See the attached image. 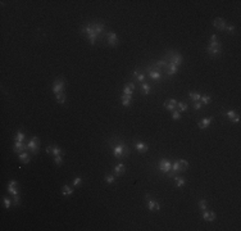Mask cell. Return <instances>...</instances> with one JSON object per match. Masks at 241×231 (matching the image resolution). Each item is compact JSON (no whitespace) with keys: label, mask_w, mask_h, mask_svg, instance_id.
Listing matches in <instances>:
<instances>
[{"label":"cell","mask_w":241,"mask_h":231,"mask_svg":"<svg viewBox=\"0 0 241 231\" xmlns=\"http://www.w3.org/2000/svg\"><path fill=\"white\" fill-rule=\"evenodd\" d=\"M113 154H114V157H115V158H118V159L127 158V157L130 155V149H128V146H126L124 143H119V144H117V145L114 146V149H113Z\"/></svg>","instance_id":"1"},{"label":"cell","mask_w":241,"mask_h":231,"mask_svg":"<svg viewBox=\"0 0 241 231\" xmlns=\"http://www.w3.org/2000/svg\"><path fill=\"white\" fill-rule=\"evenodd\" d=\"M81 32H82V33H86L87 37H89V41H90V44H91V45H94L95 41H96V38L99 37V36H97L96 33H95V31H94V28H92V26H91V25L83 26V27H82V30H81Z\"/></svg>","instance_id":"2"},{"label":"cell","mask_w":241,"mask_h":231,"mask_svg":"<svg viewBox=\"0 0 241 231\" xmlns=\"http://www.w3.org/2000/svg\"><path fill=\"white\" fill-rule=\"evenodd\" d=\"M38 145H40L38 139L36 137V136H32L31 140L27 143V149L33 154V155H36V154L38 153V150H40V146H38Z\"/></svg>","instance_id":"3"},{"label":"cell","mask_w":241,"mask_h":231,"mask_svg":"<svg viewBox=\"0 0 241 231\" xmlns=\"http://www.w3.org/2000/svg\"><path fill=\"white\" fill-rule=\"evenodd\" d=\"M159 169L164 173H168L172 169V163L168 159H162V161H159Z\"/></svg>","instance_id":"4"},{"label":"cell","mask_w":241,"mask_h":231,"mask_svg":"<svg viewBox=\"0 0 241 231\" xmlns=\"http://www.w3.org/2000/svg\"><path fill=\"white\" fill-rule=\"evenodd\" d=\"M207 51L210 56H218L220 53H222V46H220V44L219 45H215V46L209 45L207 48Z\"/></svg>","instance_id":"5"},{"label":"cell","mask_w":241,"mask_h":231,"mask_svg":"<svg viewBox=\"0 0 241 231\" xmlns=\"http://www.w3.org/2000/svg\"><path fill=\"white\" fill-rule=\"evenodd\" d=\"M46 153L53 154L54 157H58V155H62V154H63V150H62L59 146L51 145V146H48V148H46Z\"/></svg>","instance_id":"6"},{"label":"cell","mask_w":241,"mask_h":231,"mask_svg":"<svg viewBox=\"0 0 241 231\" xmlns=\"http://www.w3.org/2000/svg\"><path fill=\"white\" fill-rule=\"evenodd\" d=\"M63 89H64V81H63V80H56V81H54L53 91L55 92V94H58V92H63Z\"/></svg>","instance_id":"7"},{"label":"cell","mask_w":241,"mask_h":231,"mask_svg":"<svg viewBox=\"0 0 241 231\" xmlns=\"http://www.w3.org/2000/svg\"><path fill=\"white\" fill-rule=\"evenodd\" d=\"M182 62H183V58H182L178 53H173V55L171 56V59H169L168 63H172V64H174V66L178 67L179 64H182Z\"/></svg>","instance_id":"8"},{"label":"cell","mask_w":241,"mask_h":231,"mask_svg":"<svg viewBox=\"0 0 241 231\" xmlns=\"http://www.w3.org/2000/svg\"><path fill=\"white\" fill-rule=\"evenodd\" d=\"M213 26H214L217 30L223 31V30H224V27H226V22H224L223 18H215V19L213 21Z\"/></svg>","instance_id":"9"},{"label":"cell","mask_w":241,"mask_h":231,"mask_svg":"<svg viewBox=\"0 0 241 231\" xmlns=\"http://www.w3.org/2000/svg\"><path fill=\"white\" fill-rule=\"evenodd\" d=\"M212 121H213V117L203 118V119H200L199 122H197V126H199V128H201V130H204V128H207L208 126H210V123H212Z\"/></svg>","instance_id":"10"},{"label":"cell","mask_w":241,"mask_h":231,"mask_svg":"<svg viewBox=\"0 0 241 231\" xmlns=\"http://www.w3.org/2000/svg\"><path fill=\"white\" fill-rule=\"evenodd\" d=\"M148 198V196H146ZM148 207H149V209L151 210V212H156V210H159L160 209V204H159L158 202H155V200H150L148 198Z\"/></svg>","instance_id":"11"},{"label":"cell","mask_w":241,"mask_h":231,"mask_svg":"<svg viewBox=\"0 0 241 231\" xmlns=\"http://www.w3.org/2000/svg\"><path fill=\"white\" fill-rule=\"evenodd\" d=\"M26 150H27V144H23L22 141H15V145H14L15 153H23Z\"/></svg>","instance_id":"12"},{"label":"cell","mask_w":241,"mask_h":231,"mask_svg":"<svg viewBox=\"0 0 241 231\" xmlns=\"http://www.w3.org/2000/svg\"><path fill=\"white\" fill-rule=\"evenodd\" d=\"M177 107V102L174 99H168V100H166L164 102V108L166 109H168V110H174V108Z\"/></svg>","instance_id":"13"},{"label":"cell","mask_w":241,"mask_h":231,"mask_svg":"<svg viewBox=\"0 0 241 231\" xmlns=\"http://www.w3.org/2000/svg\"><path fill=\"white\" fill-rule=\"evenodd\" d=\"M108 41H109V45L110 46H115L118 44V37L115 35V32H109L108 33Z\"/></svg>","instance_id":"14"},{"label":"cell","mask_w":241,"mask_h":231,"mask_svg":"<svg viewBox=\"0 0 241 231\" xmlns=\"http://www.w3.org/2000/svg\"><path fill=\"white\" fill-rule=\"evenodd\" d=\"M148 72H149V76H150V78H153V80H160L162 78V73L159 71H156V69H150V68H148Z\"/></svg>","instance_id":"15"},{"label":"cell","mask_w":241,"mask_h":231,"mask_svg":"<svg viewBox=\"0 0 241 231\" xmlns=\"http://www.w3.org/2000/svg\"><path fill=\"white\" fill-rule=\"evenodd\" d=\"M135 148L137 151H140V153H146L148 151V145H146L145 143H141V141H137V143L135 144Z\"/></svg>","instance_id":"16"},{"label":"cell","mask_w":241,"mask_h":231,"mask_svg":"<svg viewBox=\"0 0 241 231\" xmlns=\"http://www.w3.org/2000/svg\"><path fill=\"white\" fill-rule=\"evenodd\" d=\"M166 69H167V74H168V76H173L177 72V66H174V64H172V63H167Z\"/></svg>","instance_id":"17"},{"label":"cell","mask_w":241,"mask_h":231,"mask_svg":"<svg viewBox=\"0 0 241 231\" xmlns=\"http://www.w3.org/2000/svg\"><path fill=\"white\" fill-rule=\"evenodd\" d=\"M91 26H92V28H94L95 33H96L97 36H99L100 33L104 32V25H103V23H92Z\"/></svg>","instance_id":"18"},{"label":"cell","mask_w":241,"mask_h":231,"mask_svg":"<svg viewBox=\"0 0 241 231\" xmlns=\"http://www.w3.org/2000/svg\"><path fill=\"white\" fill-rule=\"evenodd\" d=\"M124 171H126V168L122 163L117 164V166L114 167V176H122V175L124 173Z\"/></svg>","instance_id":"19"},{"label":"cell","mask_w":241,"mask_h":231,"mask_svg":"<svg viewBox=\"0 0 241 231\" xmlns=\"http://www.w3.org/2000/svg\"><path fill=\"white\" fill-rule=\"evenodd\" d=\"M203 218H204L205 221H208V222H212V221L215 220V213L214 212H207V209H205V212L203 213Z\"/></svg>","instance_id":"20"},{"label":"cell","mask_w":241,"mask_h":231,"mask_svg":"<svg viewBox=\"0 0 241 231\" xmlns=\"http://www.w3.org/2000/svg\"><path fill=\"white\" fill-rule=\"evenodd\" d=\"M62 194L64 196H69V195L73 194V187H69V185H63L62 187Z\"/></svg>","instance_id":"21"},{"label":"cell","mask_w":241,"mask_h":231,"mask_svg":"<svg viewBox=\"0 0 241 231\" xmlns=\"http://www.w3.org/2000/svg\"><path fill=\"white\" fill-rule=\"evenodd\" d=\"M121 99H122V105H124V107H128V105L131 104V102H132V96L131 95H121Z\"/></svg>","instance_id":"22"},{"label":"cell","mask_w":241,"mask_h":231,"mask_svg":"<svg viewBox=\"0 0 241 231\" xmlns=\"http://www.w3.org/2000/svg\"><path fill=\"white\" fill-rule=\"evenodd\" d=\"M173 179H174V181H176L177 187H183V186H185V184H186V181H185L183 177L178 176V175H176V176H174Z\"/></svg>","instance_id":"23"},{"label":"cell","mask_w":241,"mask_h":231,"mask_svg":"<svg viewBox=\"0 0 241 231\" xmlns=\"http://www.w3.org/2000/svg\"><path fill=\"white\" fill-rule=\"evenodd\" d=\"M133 77H135L138 82H144V80H145V76H144L138 69H135V71H133Z\"/></svg>","instance_id":"24"},{"label":"cell","mask_w":241,"mask_h":231,"mask_svg":"<svg viewBox=\"0 0 241 231\" xmlns=\"http://www.w3.org/2000/svg\"><path fill=\"white\" fill-rule=\"evenodd\" d=\"M189 95H190V99H192L194 102H200V98H201V94L200 92H192V91H190L189 92Z\"/></svg>","instance_id":"25"},{"label":"cell","mask_w":241,"mask_h":231,"mask_svg":"<svg viewBox=\"0 0 241 231\" xmlns=\"http://www.w3.org/2000/svg\"><path fill=\"white\" fill-rule=\"evenodd\" d=\"M19 161L23 162V163H28V162H30V155H28V153H26V151L19 153Z\"/></svg>","instance_id":"26"},{"label":"cell","mask_w":241,"mask_h":231,"mask_svg":"<svg viewBox=\"0 0 241 231\" xmlns=\"http://www.w3.org/2000/svg\"><path fill=\"white\" fill-rule=\"evenodd\" d=\"M179 171H186L189 168V162L185 161V159H179Z\"/></svg>","instance_id":"27"},{"label":"cell","mask_w":241,"mask_h":231,"mask_svg":"<svg viewBox=\"0 0 241 231\" xmlns=\"http://www.w3.org/2000/svg\"><path fill=\"white\" fill-rule=\"evenodd\" d=\"M56 95V102L60 103V104H63L64 102H66V95H64V92H58Z\"/></svg>","instance_id":"28"},{"label":"cell","mask_w":241,"mask_h":231,"mask_svg":"<svg viewBox=\"0 0 241 231\" xmlns=\"http://www.w3.org/2000/svg\"><path fill=\"white\" fill-rule=\"evenodd\" d=\"M200 103H201L203 105H207L210 103V96L209 95H201V98H200Z\"/></svg>","instance_id":"29"},{"label":"cell","mask_w":241,"mask_h":231,"mask_svg":"<svg viewBox=\"0 0 241 231\" xmlns=\"http://www.w3.org/2000/svg\"><path fill=\"white\" fill-rule=\"evenodd\" d=\"M141 87H142L144 95H148L149 92H150V85H149V84H146V82H142V85H141Z\"/></svg>","instance_id":"30"},{"label":"cell","mask_w":241,"mask_h":231,"mask_svg":"<svg viewBox=\"0 0 241 231\" xmlns=\"http://www.w3.org/2000/svg\"><path fill=\"white\" fill-rule=\"evenodd\" d=\"M177 107H178V112H185V110H187V103H177Z\"/></svg>","instance_id":"31"},{"label":"cell","mask_w":241,"mask_h":231,"mask_svg":"<svg viewBox=\"0 0 241 231\" xmlns=\"http://www.w3.org/2000/svg\"><path fill=\"white\" fill-rule=\"evenodd\" d=\"M105 181H107L108 184H114V181H115L114 175H109V173H107V175H105Z\"/></svg>","instance_id":"32"},{"label":"cell","mask_w":241,"mask_h":231,"mask_svg":"<svg viewBox=\"0 0 241 231\" xmlns=\"http://www.w3.org/2000/svg\"><path fill=\"white\" fill-rule=\"evenodd\" d=\"M207 205H208V203H207V200H205V199L199 200V208H200L201 210H205V209H207Z\"/></svg>","instance_id":"33"},{"label":"cell","mask_w":241,"mask_h":231,"mask_svg":"<svg viewBox=\"0 0 241 231\" xmlns=\"http://www.w3.org/2000/svg\"><path fill=\"white\" fill-rule=\"evenodd\" d=\"M226 116L228 117V119H230V121H233V118H235L237 114H236L235 110H228V112L226 113Z\"/></svg>","instance_id":"34"},{"label":"cell","mask_w":241,"mask_h":231,"mask_svg":"<svg viewBox=\"0 0 241 231\" xmlns=\"http://www.w3.org/2000/svg\"><path fill=\"white\" fill-rule=\"evenodd\" d=\"M23 140H24V133L18 131L17 135H15V141H23Z\"/></svg>","instance_id":"35"},{"label":"cell","mask_w":241,"mask_h":231,"mask_svg":"<svg viewBox=\"0 0 241 231\" xmlns=\"http://www.w3.org/2000/svg\"><path fill=\"white\" fill-rule=\"evenodd\" d=\"M3 203H4L5 208H8V209H9L10 205H12V200H10L9 198H3Z\"/></svg>","instance_id":"36"},{"label":"cell","mask_w":241,"mask_h":231,"mask_svg":"<svg viewBox=\"0 0 241 231\" xmlns=\"http://www.w3.org/2000/svg\"><path fill=\"white\" fill-rule=\"evenodd\" d=\"M54 162H55L56 166H62V163H63V158H62V155L54 157Z\"/></svg>","instance_id":"37"},{"label":"cell","mask_w":241,"mask_h":231,"mask_svg":"<svg viewBox=\"0 0 241 231\" xmlns=\"http://www.w3.org/2000/svg\"><path fill=\"white\" fill-rule=\"evenodd\" d=\"M172 118H173V119H179V118H181V112L173 110V112H172Z\"/></svg>","instance_id":"38"},{"label":"cell","mask_w":241,"mask_h":231,"mask_svg":"<svg viewBox=\"0 0 241 231\" xmlns=\"http://www.w3.org/2000/svg\"><path fill=\"white\" fill-rule=\"evenodd\" d=\"M132 91H133V90L131 89V87H128L127 85H126L124 89H123V94H124V95H132Z\"/></svg>","instance_id":"39"},{"label":"cell","mask_w":241,"mask_h":231,"mask_svg":"<svg viewBox=\"0 0 241 231\" xmlns=\"http://www.w3.org/2000/svg\"><path fill=\"white\" fill-rule=\"evenodd\" d=\"M8 191H9L10 194H13V195H18L17 187H9V186H8Z\"/></svg>","instance_id":"40"},{"label":"cell","mask_w":241,"mask_h":231,"mask_svg":"<svg viewBox=\"0 0 241 231\" xmlns=\"http://www.w3.org/2000/svg\"><path fill=\"white\" fill-rule=\"evenodd\" d=\"M81 182H82L81 177H76V179L73 180V186H78V185H81Z\"/></svg>","instance_id":"41"},{"label":"cell","mask_w":241,"mask_h":231,"mask_svg":"<svg viewBox=\"0 0 241 231\" xmlns=\"http://www.w3.org/2000/svg\"><path fill=\"white\" fill-rule=\"evenodd\" d=\"M224 30L227 31L228 33H232L233 31H235V27H233V26H226V27H224Z\"/></svg>","instance_id":"42"},{"label":"cell","mask_w":241,"mask_h":231,"mask_svg":"<svg viewBox=\"0 0 241 231\" xmlns=\"http://www.w3.org/2000/svg\"><path fill=\"white\" fill-rule=\"evenodd\" d=\"M8 186H9V187H17V186H18V184H17V181L12 180V181L8 182Z\"/></svg>","instance_id":"43"},{"label":"cell","mask_w":241,"mask_h":231,"mask_svg":"<svg viewBox=\"0 0 241 231\" xmlns=\"http://www.w3.org/2000/svg\"><path fill=\"white\" fill-rule=\"evenodd\" d=\"M201 107H203V104L200 102H195V104H194V109L195 110H199Z\"/></svg>","instance_id":"44"},{"label":"cell","mask_w":241,"mask_h":231,"mask_svg":"<svg viewBox=\"0 0 241 231\" xmlns=\"http://www.w3.org/2000/svg\"><path fill=\"white\" fill-rule=\"evenodd\" d=\"M13 204L14 205L19 204V196H18V195H14V196H13Z\"/></svg>","instance_id":"45"},{"label":"cell","mask_w":241,"mask_h":231,"mask_svg":"<svg viewBox=\"0 0 241 231\" xmlns=\"http://www.w3.org/2000/svg\"><path fill=\"white\" fill-rule=\"evenodd\" d=\"M126 85H127L128 87H131V89H132V90H135V85H133V82H127V84H126Z\"/></svg>","instance_id":"46"},{"label":"cell","mask_w":241,"mask_h":231,"mask_svg":"<svg viewBox=\"0 0 241 231\" xmlns=\"http://www.w3.org/2000/svg\"><path fill=\"white\" fill-rule=\"evenodd\" d=\"M238 121H240V117H238V116H236V117L233 118V121H232V122H235V123H238Z\"/></svg>","instance_id":"47"}]
</instances>
